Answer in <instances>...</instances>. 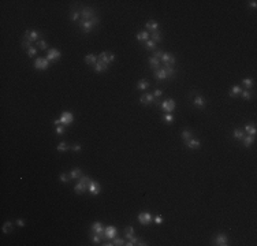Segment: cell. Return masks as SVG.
I'll return each mask as SVG.
<instances>
[{
  "instance_id": "obj_1",
  "label": "cell",
  "mask_w": 257,
  "mask_h": 246,
  "mask_svg": "<svg viewBox=\"0 0 257 246\" xmlns=\"http://www.w3.org/2000/svg\"><path fill=\"white\" fill-rule=\"evenodd\" d=\"M99 23V18L97 17H94V18H92L90 21H81L79 22V28H81V30L82 32H85V33H89L90 30L96 26V25Z\"/></svg>"
},
{
  "instance_id": "obj_2",
  "label": "cell",
  "mask_w": 257,
  "mask_h": 246,
  "mask_svg": "<svg viewBox=\"0 0 257 246\" xmlns=\"http://www.w3.org/2000/svg\"><path fill=\"white\" fill-rule=\"evenodd\" d=\"M92 231L96 232V234H99L100 238H101V241H107V236H105V232H104V227H103V224L100 222L93 223L92 224Z\"/></svg>"
},
{
  "instance_id": "obj_3",
  "label": "cell",
  "mask_w": 257,
  "mask_h": 246,
  "mask_svg": "<svg viewBox=\"0 0 257 246\" xmlns=\"http://www.w3.org/2000/svg\"><path fill=\"white\" fill-rule=\"evenodd\" d=\"M137 219H138V222H140L142 226H148V224H150V223L153 222V217H152V215H150L149 212L140 213V215L137 216Z\"/></svg>"
},
{
  "instance_id": "obj_4",
  "label": "cell",
  "mask_w": 257,
  "mask_h": 246,
  "mask_svg": "<svg viewBox=\"0 0 257 246\" xmlns=\"http://www.w3.org/2000/svg\"><path fill=\"white\" fill-rule=\"evenodd\" d=\"M99 60L103 63H105L107 66H110V63H112L115 60V55L112 52H101L99 55Z\"/></svg>"
},
{
  "instance_id": "obj_5",
  "label": "cell",
  "mask_w": 257,
  "mask_h": 246,
  "mask_svg": "<svg viewBox=\"0 0 257 246\" xmlns=\"http://www.w3.org/2000/svg\"><path fill=\"white\" fill-rule=\"evenodd\" d=\"M49 64V60L47 58H37L34 60V67L37 70H47Z\"/></svg>"
},
{
  "instance_id": "obj_6",
  "label": "cell",
  "mask_w": 257,
  "mask_h": 246,
  "mask_svg": "<svg viewBox=\"0 0 257 246\" xmlns=\"http://www.w3.org/2000/svg\"><path fill=\"white\" fill-rule=\"evenodd\" d=\"M161 110H163L164 112H167V114L172 112L175 110V101H174V100H171V99L163 101V104H161Z\"/></svg>"
},
{
  "instance_id": "obj_7",
  "label": "cell",
  "mask_w": 257,
  "mask_h": 246,
  "mask_svg": "<svg viewBox=\"0 0 257 246\" xmlns=\"http://www.w3.org/2000/svg\"><path fill=\"white\" fill-rule=\"evenodd\" d=\"M74 121V115L71 112H63L62 116H60V122H62V125L63 126H68L71 125Z\"/></svg>"
},
{
  "instance_id": "obj_8",
  "label": "cell",
  "mask_w": 257,
  "mask_h": 246,
  "mask_svg": "<svg viewBox=\"0 0 257 246\" xmlns=\"http://www.w3.org/2000/svg\"><path fill=\"white\" fill-rule=\"evenodd\" d=\"M161 62L164 63V66H174L175 64V58L168 52H163L161 55Z\"/></svg>"
},
{
  "instance_id": "obj_9",
  "label": "cell",
  "mask_w": 257,
  "mask_h": 246,
  "mask_svg": "<svg viewBox=\"0 0 257 246\" xmlns=\"http://www.w3.org/2000/svg\"><path fill=\"white\" fill-rule=\"evenodd\" d=\"M81 15H82V19L83 21H90L92 18H94V10L90 8V7H85L82 11H81Z\"/></svg>"
},
{
  "instance_id": "obj_10",
  "label": "cell",
  "mask_w": 257,
  "mask_h": 246,
  "mask_svg": "<svg viewBox=\"0 0 257 246\" xmlns=\"http://www.w3.org/2000/svg\"><path fill=\"white\" fill-rule=\"evenodd\" d=\"M39 36H40V33L37 30H26V32H25V40H28L30 43H32V41H37Z\"/></svg>"
},
{
  "instance_id": "obj_11",
  "label": "cell",
  "mask_w": 257,
  "mask_h": 246,
  "mask_svg": "<svg viewBox=\"0 0 257 246\" xmlns=\"http://www.w3.org/2000/svg\"><path fill=\"white\" fill-rule=\"evenodd\" d=\"M60 56H62V52H60L59 49L52 48V49H49L48 51V56H47V59H48L49 62H55V60H58Z\"/></svg>"
},
{
  "instance_id": "obj_12",
  "label": "cell",
  "mask_w": 257,
  "mask_h": 246,
  "mask_svg": "<svg viewBox=\"0 0 257 246\" xmlns=\"http://www.w3.org/2000/svg\"><path fill=\"white\" fill-rule=\"evenodd\" d=\"M215 245H219V246L228 245L227 235H226V234H219V235H216V238H215Z\"/></svg>"
},
{
  "instance_id": "obj_13",
  "label": "cell",
  "mask_w": 257,
  "mask_h": 246,
  "mask_svg": "<svg viewBox=\"0 0 257 246\" xmlns=\"http://www.w3.org/2000/svg\"><path fill=\"white\" fill-rule=\"evenodd\" d=\"M140 103H141V104H144V105L152 104V103H155V97H153V94H150V93H145V94H142V96H141Z\"/></svg>"
},
{
  "instance_id": "obj_14",
  "label": "cell",
  "mask_w": 257,
  "mask_h": 246,
  "mask_svg": "<svg viewBox=\"0 0 257 246\" xmlns=\"http://www.w3.org/2000/svg\"><path fill=\"white\" fill-rule=\"evenodd\" d=\"M88 190H89V193L93 194V196H97V194L100 193V185L94 182V181H90V183L88 186Z\"/></svg>"
},
{
  "instance_id": "obj_15",
  "label": "cell",
  "mask_w": 257,
  "mask_h": 246,
  "mask_svg": "<svg viewBox=\"0 0 257 246\" xmlns=\"http://www.w3.org/2000/svg\"><path fill=\"white\" fill-rule=\"evenodd\" d=\"M104 232H105L107 239H112V238L116 236V228H115L114 226H107L105 228H104Z\"/></svg>"
},
{
  "instance_id": "obj_16",
  "label": "cell",
  "mask_w": 257,
  "mask_h": 246,
  "mask_svg": "<svg viewBox=\"0 0 257 246\" xmlns=\"http://www.w3.org/2000/svg\"><path fill=\"white\" fill-rule=\"evenodd\" d=\"M193 104L196 107H198V108H204L205 107V104H207V101H205V99H204L203 96H196L194 97V100H193Z\"/></svg>"
},
{
  "instance_id": "obj_17",
  "label": "cell",
  "mask_w": 257,
  "mask_h": 246,
  "mask_svg": "<svg viewBox=\"0 0 257 246\" xmlns=\"http://www.w3.org/2000/svg\"><path fill=\"white\" fill-rule=\"evenodd\" d=\"M145 28L148 30H150V33L152 32H156V30H159V23L156 22V21H153V19H150V21H148L145 23Z\"/></svg>"
},
{
  "instance_id": "obj_18",
  "label": "cell",
  "mask_w": 257,
  "mask_h": 246,
  "mask_svg": "<svg viewBox=\"0 0 257 246\" xmlns=\"http://www.w3.org/2000/svg\"><path fill=\"white\" fill-rule=\"evenodd\" d=\"M136 37L138 41H148L150 37V34L148 33V30H142V32H138V33H137Z\"/></svg>"
},
{
  "instance_id": "obj_19",
  "label": "cell",
  "mask_w": 257,
  "mask_h": 246,
  "mask_svg": "<svg viewBox=\"0 0 257 246\" xmlns=\"http://www.w3.org/2000/svg\"><path fill=\"white\" fill-rule=\"evenodd\" d=\"M186 146H187L189 149H198V148H200V141L190 138V140L186 141Z\"/></svg>"
},
{
  "instance_id": "obj_20",
  "label": "cell",
  "mask_w": 257,
  "mask_h": 246,
  "mask_svg": "<svg viewBox=\"0 0 257 246\" xmlns=\"http://www.w3.org/2000/svg\"><path fill=\"white\" fill-rule=\"evenodd\" d=\"M94 67V71L96 72H103V71H105L108 68V66L105 64V63H103V62H100V60H97V63L93 66Z\"/></svg>"
},
{
  "instance_id": "obj_21",
  "label": "cell",
  "mask_w": 257,
  "mask_h": 246,
  "mask_svg": "<svg viewBox=\"0 0 257 246\" xmlns=\"http://www.w3.org/2000/svg\"><path fill=\"white\" fill-rule=\"evenodd\" d=\"M97 58H99V56L93 55V53H89V55L85 56V63H86V64H93V66H94V64L97 63V60H99Z\"/></svg>"
},
{
  "instance_id": "obj_22",
  "label": "cell",
  "mask_w": 257,
  "mask_h": 246,
  "mask_svg": "<svg viewBox=\"0 0 257 246\" xmlns=\"http://www.w3.org/2000/svg\"><path fill=\"white\" fill-rule=\"evenodd\" d=\"M155 75L157 79H165V78H168V75H167V72H165L164 68H157V70H155Z\"/></svg>"
},
{
  "instance_id": "obj_23",
  "label": "cell",
  "mask_w": 257,
  "mask_h": 246,
  "mask_svg": "<svg viewBox=\"0 0 257 246\" xmlns=\"http://www.w3.org/2000/svg\"><path fill=\"white\" fill-rule=\"evenodd\" d=\"M242 142L246 148H249V146L254 142V135H245V137L242 138Z\"/></svg>"
},
{
  "instance_id": "obj_24",
  "label": "cell",
  "mask_w": 257,
  "mask_h": 246,
  "mask_svg": "<svg viewBox=\"0 0 257 246\" xmlns=\"http://www.w3.org/2000/svg\"><path fill=\"white\" fill-rule=\"evenodd\" d=\"M79 183L82 185L83 187L88 190V186H89V183H90V178H89L88 175H81V176H79Z\"/></svg>"
},
{
  "instance_id": "obj_25",
  "label": "cell",
  "mask_w": 257,
  "mask_h": 246,
  "mask_svg": "<svg viewBox=\"0 0 257 246\" xmlns=\"http://www.w3.org/2000/svg\"><path fill=\"white\" fill-rule=\"evenodd\" d=\"M150 40H152L153 43H160L161 41V33L159 32V30L152 32V33H150Z\"/></svg>"
},
{
  "instance_id": "obj_26",
  "label": "cell",
  "mask_w": 257,
  "mask_h": 246,
  "mask_svg": "<svg viewBox=\"0 0 257 246\" xmlns=\"http://www.w3.org/2000/svg\"><path fill=\"white\" fill-rule=\"evenodd\" d=\"M245 133L247 135H256L257 130H256V126L254 125H246L245 126Z\"/></svg>"
},
{
  "instance_id": "obj_27",
  "label": "cell",
  "mask_w": 257,
  "mask_h": 246,
  "mask_svg": "<svg viewBox=\"0 0 257 246\" xmlns=\"http://www.w3.org/2000/svg\"><path fill=\"white\" fill-rule=\"evenodd\" d=\"M241 92H242L241 86H238V85H234V86L231 88V90H230V96H231V97H235V96H238V94H241Z\"/></svg>"
},
{
  "instance_id": "obj_28",
  "label": "cell",
  "mask_w": 257,
  "mask_h": 246,
  "mask_svg": "<svg viewBox=\"0 0 257 246\" xmlns=\"http://www.w3.org/2000/svg\"><path fill=\"white\" fill-rule=\"evenodd\" d=\"M149 64L155 68V70H157V68H160V59H156L152 56V58L149 59Z\"/></svg>"
},
{
  "instance_id": "obj_29",
  "label": "cell",
  "mask_w": 257,
  "mask_h": 246,
  "mask_svg": "<svg viewBox=\"0 0 257 246\" xmlns=\"http://www.w3.org/2000/svg\"><path fill=\"white\" fill-rule=\"evenodd\" d=\"M137 88H138L140 90H146V89L149 88V82L145 81V79H141V81L137 83Z\"/></svg>"
},
{
  "instance_id": "obj_30",
  "label": "cell",
  "mask_w": 257,
  "mask_h": 246,
  "mask_svg": "<svg viewBox=\"0 0 257 246\" xmlns=\"http://www.w3.org/2000/svg\"><path fill=\"white\" fill-rule=\"evenodd\" d=\"M233 135L235 140H242L243 137H245V133H243L241 129H235V130L233 131Z\"/></svg>"
},
{
  "instance_id": "obj_31",
  "label": "cell",
  "mask_w": 257,
  "mask_h": 246,
  "mask_svg": "<svg viewBox=\"0 0 257 246\" xmlns=\"http://www.w3.org/2000/svg\"><path fill=\"white\" fill-rule=\"evenodd\" d=\"M242 85L246 88V90H249V89L253 86V79H252V78H243V79H242Z\"/></svg>"
},
{
  "instance_id": "obj_32",
  "label": "cell",
  "mask_w": 257,
  "mask_h": 246,
  "mask_svg": "<svg viewBox=\"0 0 257 246\" xmlns=\"http://www.w3.org/2000/svg\"><path fill=\"white\" fill-rule=\"evenodd\" d=\"M68 175H70V178L71 179H79V176L82 175V172H81V170L79 168H77V170H73Z\"/></svg>"
},
{
  "instance_id": "obj_33",
  "label": "cell",
  "mask_w": 257,
  "mask_h": 246,
  "mask_svg": "<svg viewBox=\"0 0 257 246\" xmlns=\"http://www.w3.org/2000/svg\"><path fill=\"white\" fill-rule=\"evenodd\" d=\"M1 230H3V232H4V234H8V232H11V230H12V223H11V222H6Z\"/></svg>"
},
{
  "instance_id": "obj_34",
  "label": "cell",
  "mask_w": 257,
  "mask_h": 246,
  "mask_svg": "<svg viewBox=\"0 0 257 246\" xmlns=\"http://www.w3.org/2000/svg\"><path fill=\"white\" fill-rule=\"evenodd\" d=\"M85 190H86V189L83 187V186H82L81 183H79V182H78V183L75 185V186H74V192H75L77 194H82L83 192H85Z\"/></svg>"
},
{
  "instance_id": "obj_35",
  "label": "cell",
  "mask_w": 257,
  "mask_h": 246,
  "mask_svg": "<svg viewBox=\"0 0 257 246\" xmlns=\"http://www.w3.org/2000/svg\"><path fill=\"white\" fill-rule=\"evenodd\" d=\"M163 68L165 70V72H167V75H168V77H172V75L175 74V68H174V66H164Z\"/></svg>"
},
{
  "instance_id": "obj_36",
  "label": "cell",
  "mask_w": 257,
  "mask_h": 246,
  "mask_svg": "<svg viewBox=\"0 0 257 246\" xmlns=\"http://www.w3.org/2000/svg\"><path fill=\"white\" fill-rule=\"evenodd\" d=\"M190 138H192V131H190L189 129H186V130L182 131V140L187 141V140H190Z\"/></svg>"
},
{
  "instance_id": "obj_37",
  "label": "cell",
  "mask_w": 257,
  "mask_h": 246,
  "mask_svg": "<svg viewBox=\"0 0 257 246\" xmlns=\"http://www.w3.org/2000/svg\"><path fill=\"white\" fill-rule=\"evenodd\" d=\"M36 45H37L41 51H43V49H47V43H45V40H37V41H36Z\"/></svg>"
},
{
  "instance_id": "obj_38",
  "label": "cell",
  "mask_w": 257,
  "mask_h": 246,
  "mask_svg": "<svg viewBox=\"0 0 257 246\" xmlns=\"http://www.w3.org/2000/svg\"><path fill=\"white\" fill-rule=\"evenodd\" d=\"M68 148H70V146H68L66 142H60V144L58 145V150H59V152H66Z\"/></svg>"
},
{
  "instance_id": "obj_39",
  "label": "cell",
  "mask_w": 257,
  "mask_h": 246,
  "mask_svg": "<svg viewBox=\"0 0 257 246\" xmlns=\"http://www.w3.org/2000/svg\"><path fill=\"white\" fill-rule=\"evenodd\" d=\"M90 238H92V241L94 242V243H100V242H101V238H100V235H99V234H96V232H93L92 235H90Z\"/></svg>"
},
{
  "instance_id": "obj_40",
  "label": "cell",
  "mask_w": 257,
  "mask_h": 246,
  "mask_svg": "<svg viewBox=\"0 0 257 246\" xmlns=\"http://www.w3.org/2000/svg\"><path fill=\"white\" fill-rule=\"evenodd\" d=\"M59 179H60V182H63V183H67L68 181H70V175L67 174H60V176H59Z\"/></svg>"
},
{
  "instance_id": "obj_41",
  "label": "cell",
  "mask_w": 257,
  "mask_h": 246,
  "mask_svg": "<svg viewBox=\"0 0 257 246\" xmlns=\"http://www.w3.org/2000/svg\"><path fill=\"white\" fill-rule=\"evenodd\" d=\"M241 96H242V99H245V100H250V99H252V94H250L249 90H242V92H241Z\"/></svg>"
},
{
  "instance_id": "obj_42",
  "label": "cell",
  "mask_w": 257,
  "mask_h": 246,
  "mask_svg": "<svg viewBox=\"0 0 257 246\" xmlns=\"http://www.w3.org/2000/svg\"><path fill=\"white\" fill-rule=\"evenodd\" d=\"M145 47H146V49H155V47H156V43H153L152 40H148L145 43Z\"/></svg>"
},
{
  "instance_id": "obj_43",
  "label": "cell",
  "mask_w": 257,
  "mask_h": 246,
  "mask_svg": "<svg viewBox=\"0 0 257 246\" xmlns=\"http://www.w3.org/2000/svg\"><path fill=\"white\" fill-rule=\"evenodd\" d=\"M164 122H167V123L174 122V115H172V114H165L164 115Z\"/></svg>"
},
{
  "instance_id": "obj_44",
  "label": "cell",
  "mask_w": 257,
  "mask_h": 246,
  "mask_svg": "<svg viewBox=\"0 0 257 246\" xmlns=\"http://www.w3.org/2000/svg\"><path fill=\"white\" fill-rule=\"evenodd\" d=\"M36 53H37V48H36V47H30V48L28 49V55H29L30 58H32V56H34Z\"/></svg>"
},
{
  "instance_id": "obj_45",
  "label": "cell",
  "mask_w": 257,
  "mask_h": 246,
  "mask_svg": "<svg viewBox=\"0 0 257 246\" xmlns=\"http://www.w3.org/2000/svg\"><path fill=\"white\" fill-rule=\"evenodd\" d=\"M114 245H116V246H122V245H125V241H123V239H122V238H115V239H114Z\"/></svg>"
},
{
  "instance_id": "obj_46",
  "label": "cell",
  "mask_w": 257,
  "mask_h": 246,
  "mask_svg": "<svg viewBox=\"0 0 257 246\" xmlns=\"http://www.w3.org/2000/svg\"><path fill=\"white\" fill-rule=\"evenodd\" d=\"M78 17H79V12H78V11H73L71 15H70V19H71V21H77Z\"/></svg>"
},
{
  "instance_id": "obj_47",
  "label": "cell",
  "mask_w": 257,
  "mask_h": 246,
  "mask_svg": "<svg viewBox=\"0 0 257 246\" xmlns=\"http://www.w3.org/2000/svg\"><path fill=\"white\" fill-rule=\"evenodd\" d=\"M22 47H23V48H26V49H29L30 47H33V45H32V43H30V41H28V40H23V41H22Z\"/></svg>"
},
{
  "instance_id": "obj_48",
  "label": "cell",
  "mask_w": 257,
  "mask_h": 246,
  "mask_svg": "<svg viewBox=\"0 0 257 246\" xmlns=\"http://www.w3.org/2000/svg\"><path fill=\"white\" fill-rule=\"evenodd\" d=\"M64 133V126L63 125H60V126H56V134H63Z\"/></svg>"
},
{
  "instance_id": "obj_49",
  "label": "cell",
  "mask_w": 257,
  "mask_h": 246,
  "mask_svg": "<svg viewBox=\"0 0 257 246\" xmlns=\"http://www.w3.org/2000/svg\"><path fill=\"white\" fill-rule=\"evenodd\" d=\"M153 222L156 223V224H163V222H164V219L161 216H156L155 219H153Z\"/></svg>"
},
{
  "instance_id": "obj_50",
  "label": "cell",
  "mask_w": 257,
  "mask_h": 246,
  "mask_svg": "<svg viewBox=\"0 0 257 246\" xmlns=\"http://www.w3.org/2000/svg\"><path fill=\"white\" fill-rule=\"evenodd\" d=\"M161 55H163V52H161V51H155V52H153V58L161 59Z\"/></svg>"
},
{
  "instance_id": "obj_51",
  "label": "cell",
  "mask_w": 257,
  "mask_h": 246,
  "mask_svg": "<svg viewBox=\"0 0 257 246\" xmlns=\"http://www.w3.org/2000/svg\"><path fill=\"white\" fill-rule=\"evenodd\" d=\"M163 94V90L161 89H156L155 92H153V97H160Z\"/></svg>"
},
{
  "instance_id": "obj_52",
  "label": "cell",
  "mask_w": 257,
  "mask_h": 246,
  "mask_svg": "<svg viewBox=\"0 0 257 246\" xmlns=\"http://www.w3.org/2000/svg\"><path fill=\"white\" fill-rule=\"evenodd\" d=\"M71 149H73L74 152H79V150H81V145H79V144L73 145V146H71Z\"/></svg>"
},
{
  "instance_id": "obj_53",
  "label": "cell",
  "mask_w": 257,
  "mask_h": 246,
  "mask_svg": "<svg viewBox=\"0 0 257 246\" xmlns=\"http://www.w3.org/2000/svg\"><path fill=\"white\" fill-rule=\"evenodd\" d=\"M133 232H134V228H133L131 226L125 228V234H133Z\"/></svg>"
},
{
  "instance_id": "obj_54",
  "label": "cell",
  "mask_w": 257,
  "mask_h": 246,
  "mask_svg": "<svg viewBox=\"0 0 257 246\" xmlns=\"http://www.w3.org/2000/svg\"><path fill=\"white\" fill-rule=\"evenodd\" d=\"M249 6H250L252 8H256V7H257V1H256V0H252V1H249Z\"/></svg>"
},
{
  "instance_id": "obj_55",
  "label": "cell",
  "mask_w": 257,
  "mask_h": 246,
  "mask_svg": "<svg viewBox=\"0 0 257 246\" xmlns=\"http://www.w3.org/2000/svg\"><path fill=\"white\" fill-rule=\"evenodd\" d=\"M17 224H18L19 227H23L25 226V222L22 220V219H18V220H17Z\"/></svg>"
},
{
  "instance_id": "obj_56",
  "label": "cell",
  "mask_w": 257,
  "mask_h": 246,
  "mask_svg": "<svg viewBox=\"0 0 257 246\" xmlns=\"http://www.w3.org/2000/svg\"><path fill=\"white\" fill-rule=\"evenodd\" d=\"M54 125H55V126H60V125H62L60 119H56V121H54Z\"/></svg>"
}]
</instances>
